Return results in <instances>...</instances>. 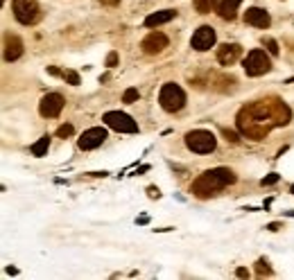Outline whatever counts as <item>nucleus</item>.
Returning <instances> with one entry per match:
<instances>
[{"instance_id": "f257e3e1", "label": "nucleus", "mask_w": 294, "mask_h": 280, "mask_svg": "<svg viewBox=\"0 0 294 280\" xmlns=\"http://www.w3.org/2000/svg\"><path fill=\"white\" fill-rule=\"evenodd\" d=\"M290 120H292V111L283 99L262 98L242 106L235 117V124L242 136H247L249 140H262L274 127H285Z\"/></svg>"}, {"instance_id": "5701e85b", "label": "nucleus", "mask_w": 294, "mask_h": 280, "mask_svg": "<svg viewBox=\"0 0 294 280\" xmlns=\"http://www.w3.org/2000/svg\"><path fill=\"white\" fill-rule=\"evenodd\" d=\"M75 133V129H72V124H61L57 129V136L59 138H68V136H72Z\"/></svg>"}, {"instance_id": "0eeeda50", "label": "nucleus", "mask_w": 294, "mask_h": 280, "mask_svg": "<svg viewBox=\"0 0 294 280\" xmlns=\"http://www.w3.org/2000/svg\"><path fill=\"white\" fill-rule=\"evenodd\" d=\"M102 120L106 122V127H111V129L120 131V133H136L138 131L136 120H131V115H127V113L109 111V113H104Z\"/></svg>"}, {"instance_id": "423d86ee", "label": "nucleus", "mask_w": 294, "mask_h": 280, "mask_svg": "<svg viewBox=\"0 0 294 280\" xmlns=\"http://www.w3.org/2000/svg\"><path fill=\"white\" fill-rule=\"evenodd\" d=\"M242 66H244V72L249 77H260V75L272 70V61H269L265 50H251Z\"/></svg>"}, {"instance_id": "cd10ccee", "label": "nucleus", "mask_w": 294, "mask_h": 280, "mask_svg": "<svg viewBox=\"0 0 294 280\" xmlns=\"http://www.w3.org/2000/svg\"><path fill=\"white\" fill-rule=\"evenodd\" d=\"M102 5H106V7H116V5H120V0H100Z\"/></svg>"}, {"instance_id": "c85d7f7f", "label": "nucleus", "mask_w": 294, "mask_h": 280, "mask_svg": "<svg viewBox=\"0 0 294 280\" xmlns=\"http://www.w3.org/2000/svg\"><path fill=\"white\" fill-rule=\"evenodd\" d=\"M147 192H150V197H161V192H158L156 188H150V190H147Z\"/></svg>"}, {"instance_id": "c756f323", "label": "nucleus", "mask_w": 294, "mask_h": 280, "mask_svg": "<svg viewBox=\"0 0 294 280\" xmlns=\"http://www.w3.org/2000/svg\"><path fill=\"white\" fill-rule=\"evenodd\" d=\"M292 195H294V185H292Z\"/></svg>"}, {"instance_id": "b1692460", "label": "nucleus", "mask_w": 294, "mask_h": 280, "mask_svg": "<svg viewBox=\"0 0 294 280\" xmlns=\"http://www.w3.org/2000/svg\"><path fill=\"white\" fill-rule=\"evenodd\" d=\"M278 181V174H269V176H265L260 181V185H274V183Z\"/></svg>"}, {"instance_id": "39448f33", "label": "nucleus", "mask_w": 294, "mask_h": 280, "mask_svg": "<svg viewBox=\"0 0 294 280\" xmlns=\"http://www.w3.org/2000/svg\"><path fill=\"white\" fill-rule=\"evenodd\" d=\"M12 9H14L16 20L23 23V25H34L41 16V9H39V2L36 0H12Z\"/></svg>"}, {"instance_id": "a878e982", "label": "nucleus", "mask_w": 294, "mask_h": 280, "mask_svg": "<svg viewBox=\"0 0 294 280\" xmlns=\"http://www.w3.org/2000/svg\"><path fill=\"white\" fill-rule=\"evenodd\" d=\"M116 64H118V54L116 52H109V57H106V66H109V68H113Z\"/></svg>"}, {"instance_id": "20e7f679", "label": "nucleus", "mask_w": 294, "mask_h": 280, "mask_svg": "<svg viewBox=\"0 0 294 280\" xmlns=\"http://www.w3.org/2000/svg\"><path fill=\"white\" fill-rule=\"evenodd\" d=\"M158 102L168 113H176L181 111L183 104H186V93H183L181 86L176 84H163L161 93H158Z\"/></svg>"}, {"instance_id": "aec40b11", "label": "nucleus", "mask_w": 294, "mask_h": 280, "mask_svg": "<svg viewBox=\"0 0 294 280\" xmlns=\"http://www.w3.org/2000/svg\"><path fill=\"white\" fill-rule=\"evenodd\" d=\"M61 77H64L68 84H72V86L79 84V75H77V72H72V70H64V72H61Z\"/></svg>"}, {"instance_id": "f03ea898", "label": "nucleus", "mask_w": 294, "mask_h": 280, "mask_svg": "<svg viewBox=\"0 0 294 280\" xmlns=\"http://www.w3.org/2000/svg\"><path fill=\"white\" fill-rule=\"evenodd\" d=\"M235 183V174L231 172L229 167H215V169H208V172H204L195 183H192V188L190 192L199 199H208V197H215L220 190H224L226 185Z\"/></svg>"}, {"instance_id": "7ed1b4c3", "label": "nucleus", "mask_w": 294, "mask_h": 280, "mask_svg": "<svg viewBox=\"0 0 294 280\" xmlns=\"http://www.w3.org/2000/svg\"><path fill=\"white\" fill-rule=\"evenodd\" d=\"M215 145H217L215 136L206 129H195L186 133V147L190 151H195V154H210L215 149Z\"/></svg>"}, {"instance_id": "9b49d317", "label": "nucleus", "mask_w": 294, "mask_h": 280, "mask_svg": "<svg viewBox=\"0 0 294 280\" xmlns=\"http://www.w3.org/2000/svg\"><path fill=\"white\" fill-rule=\"evenodd\" d=\"M145 54H161L168 48V36L163 32H150L140 43Z\"/></svg>"}, {"instance_id": "6e6552de", "label": "nucleus", "mask_w": 294, "mask_h": 280, "mask_svg": "<svg viewBox=\"0 0 294 280\" xmlns=\"http://www.w3.org/2000/svg\"><path fill=\"white\" fill-rule=\"evenodd\" d=\"M213 43H215V30H213L210 25H202L195 34H192V41H190V46L195 48L197 52H206V50H210Z\"/></svg>"}, {"instance_id": "6ab92c4d", "label": "nucleus", "mask_w": 294, "mask_h": 280, "mask_svg": "<svg viewBox=\"0 0 294 280\" xmlns=\"http://www.w3.org/2000/svg\"><path fill=\"white\" fill-rule=\"evenodd\" d=\"M262 46H267L269 54H278V52H281V50H278V43H276L272 36H262Z\"/></svg>"}, {"instance_id": "1a4fd4ad", "label": "nucleus", "mask_w": 294, "mask_h": 280, "mask_svg": "<svg viewBox=\"0 0 294 280\" xmlns=\"http://www.w3.org/2000/svg\"><path fill=\"white\" fill-rule=\"evenodd\" d=\"M64 104H66V99L59 93H48L46 98L41 99L39 111L43 117H57L61 113V109H64Z\"/></svg>"}, {"instance_id": "ddd939ff", "label": "nucleus", "mask_w": 294, "mask_h": 280, "mask_svg": "<svg viewBox=\"0 0 294 280\" xmlns=\"http://www.w3.org/2000/svg\"><path fill=\"white\" fill-rule=\"evenodd\" d=\"M244 20H247V25H254V27H260V30H267L272 18H269V14L260 7H249L247 14H244Z\"/></svg>"}, {"instance_id": "f8f14e48", "label": "nucleus", "mask_w": 294, "mask_h": 280, "mask_svg": "<svg viewBox=\"0 0 294 280\" xmlns=\"http://www.w3.org/2000/svg\"><path fill=\"white\" fill-rule=\"evenodd\" d=\"M242 54V48L238 43H224L217 48V61L222 66H233Z\"/></svg>"}, {"instance_id": "a211bd4d", "label": "nucleus", "mask_w": 294, "mask_h": 280, "mask_svg": "<svg viewBox=\"0 0 294 280\" xmlns=\"http://www.w3.org/2000/svg\"><path fill=\"white\" fill-rule=\"evenodd\" d=\"M217 5H220V0H195V7L199 14H210L215 12Z\"/></svg>"}, {"instance_id": "f3484780", "label": "nucleus", "mask_w": 294, "mask_h": 280, "mask_svg": "<svg viewBox=\"0 0 294 280\" xmlns=\"http://www.w3.org/2000/svg\"><path fill=\"white\" fill-rule=\"evenodd\" d=\"M48 149H50V136H48V133H46V136H41L39 140L32 145V154H34V156H39V158L46 156Z\"/></svg>"}, {"instance_id": "393cba45", "label": "nucleus", "mask_w": 294, "mask_h": 280, "mask_svg": "<svg viewBox=\"0 0 294 280\" xmlns=\"http://www.w3.org/2000/svg\"><path fill=\"white\" fill-rule=\"evenodd\" d=\"M222 133H224V138H226V140H229V143H238V140H240V138L235 136L233 131H229V129H224Z\"/></svg>"}, {"instance_id": "9d476101", "label": "nucleus", "mask_w": 294, "mask_h": 280, "mask_svg": "<svg viewBox=\"0 0 294 280\" xmlns=\"http://www.w3.org/2000/svg\"><path fill=\"white\" fill-rule=\"evenodd\" d=\"M106 140V129L104 127H93V129L84 131L82 133V138H79V149H95V147H100V145Z\"/></svg>"}, {"instance_id": "4be33fe9", "label": "nucleus", "mask_w": 294, "mask_h": 280, "mask_svg": "<svg viewBox=\"0 0 294 280\" xmlns=\"http://www.w3.org/2000/svg\"><path fill=\"white\" fill-rule=\"evenodd\" d=\"M256 271H258V276H272V269L267 267V262H265V260L256 262Z\"/></svg>"}, {"instance_id": "2eb2a0df", "label": "nucleus", "mask_w": 294, "mask_h": 280, "mask_svg": "<svg viewBox=\"0 0 294 280\" xmlns=\"http://www.w3.org/2000/svg\"><path fill=\"white\" fill-rule=\"evenodd\" d=\"M242 0H220V5H217L215 12L220 14V18L224 20H233L238 16V7H240Z\"/></svg>"}, {"instance_id": "4468645a", "label": "nucleus", "mask_w": 294, "mask_h": 280, "mask_svg": "<svg viewBox=\"0 0 294 280\" xmlns=\"http://www.w3.org/2000/svg\"><path fill=\"white\" fill-rule=\"evenodd\" d=\"M23 57V41L18 36L7 34L5 36V61H16Z\"/></svg>"}, {"instance_id": "dca6fc26", "label": "nucleus", "mask_w": 294, "mask_h": 280, "mask_svg": "<svg viewBox=\"0 0 294 280\" xmlns=\"http://www.w3.org/2000/svg\"><path fill=\"white\" fill-rule=\"evenodd\" d=\"M176 16L174 9H163V12H154L150 14L147 18H145V25L147 27H156V25H163V23H168V20H172Z\"/></svg>"}, {"instance_id": "bb28decb", "label": "nucleus", "mask_w": 294, "mask_h": 280, "mask_svg": "<svg viewBox=\"0 0 294 280\" xmlns=\"http://www.w3.org/2000/svg\"><path fill=\"white\" fill-rule=\"evenodd\" d=\"M235 274H238V278H249V271H247L244 267H240L238 271H235Z\"/></svg>"}, {"instance_id": "412c9836", "label": "nucleus", "mask_w": 294, "mask_h": 280, "mask_svg": "<svg viewBox=\"0 0 294 280\" xmlns=\"http://www.w3.org/2000/svg\"><path fill=\"white\" fill-rule=\"evenodd\" d=\"M138 99V88H127L122 95V102H127V104H131V102H136Z\"/></svg>"}]
</instances>
